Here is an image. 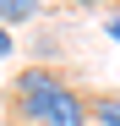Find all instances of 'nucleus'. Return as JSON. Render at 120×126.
<instances>
[{"mask_svg": "<svg viewBox=\"0 0 120 126\" xmlns=\"http://www.w3.org/2000/svg\"><path fill=\"white\" fill-rule=\"evenodd\" d=\"M109 38H115V44H120V16H115V22H109Z\"/></svg>", "mask_w": 120, "mask_h": 126, "instance_id": "nucleus-5", "label": "nucleus"}, {"mask_svg": "<svg viewBox=\"0 0 120 126\" xmlns=\"http://www.w3.org/2000/svg\"><path fill=\"white\" fill-rule=\"evenodd\" d=\"M11 115H16V126H87L93 121V104L76 93V88H66L55 71H44V66H27L22 77L11 82Z\"/></svg>", "mask_w": 120, "mask_h": 126, "instance_id": "nucleus-1", "label": "nucleus"}, {"mask_svg": "<svg viewBox=\"0 0 120 126\" xmlns=\"http://www.w3.org/2000/svg\"><path fill=\"white\" fill-rule=\"evenodd\" d=\"M93 104V121L98 126H120V93H109V99H87Z\"/></svg>", "mask_w": 120, "mask_h": 126, "instance_id": "nucleus-2", "label": "nucleus"}, {"mask_svg": "<svg viewBox=\"0 0 120 126\" xmlns=\"http://www.w3.org/2000/svg\"><path fill=\"white\" fill-rule=\"evenodd\" d=\"M6 55H11V33L0 28V60H6Z\"/></svg>", "mask_w": 120, "mask_h": 126, "instance_id": "nucleus-4", "label": "nucleus"}, {"mask_svg": "<svg viewBox=\"0 0 120 126\" xmlns=\"http://www.w3.org/2000/svg\"><path fill=\"white\" fill-rule=\"evenodd\" d=\"M71 6H104V0H71Z\"/></svg>", "mask_w": 120, "mask_h": 126, "instance_id": "nucleus-6", "label": "nucleus"}, {"mask_svg": "<svg viewBox=\"0 0 120 126\" xmlns=\"http://www.w3.org/2000/svg\"><path fill=\"white\" fill-rule=\"evenodd\" d=\"M33 11H38V0H0V28L6 22H27Z\"/></svg>", "mask_w": 120, "mask_h": 126, "instance_id": "nucleus-3", "label": "nucleus"}]
</instances>
